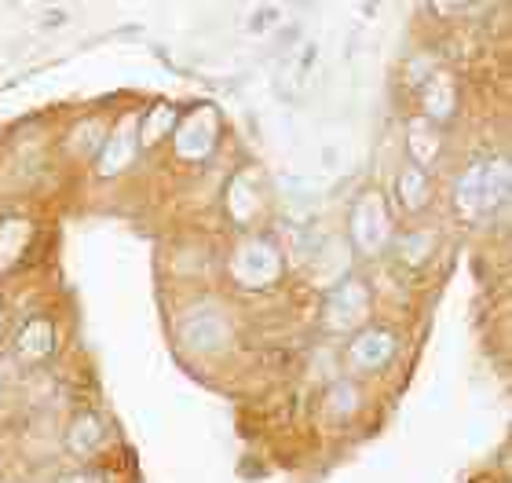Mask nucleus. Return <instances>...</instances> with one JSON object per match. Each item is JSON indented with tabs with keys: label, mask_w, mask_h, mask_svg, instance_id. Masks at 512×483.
<instances>
[{
	"label": "nucleus",
	"mask_w": 512,
	"mask_h": 483,
	"mask_svg": "<svg viewBox=\"0 0 512 483\" xmlns=\"http://www.w3.org/2000/svg\"><path fill=\"white\" fill-rule=\"evenodd\" d=\"M348 238H352V246L363 257H377V253L388 249L395 231H392V209H388L381 191H363L355 198L352 216H348Z\"/></svg>",
	"instance_id": "obj_2"
},
{
	"label": "nucleus",
	"mask_w": 512,
	"mask_h": 483,
	"mask_svg": "<svg viewBox=\"0 0 512 483\" xmlns=\"http://www.w3.org/2000/svg\"><path fill=\"white\" fill-rule=\"evenodd\" d=\"M0 341H4V301H0Z\"/></svg>",
	"instance_id": "obj_20"
},
{
	"label": "nucleus",
	"mask_w": 512,
	"mask_h": 483,
	"mask_svg": "<svg viewBox=\"0 0 512 483\" xmlns=\"http://www.w3.org/2000/svg\"><path fill=\"white\" fill-rule=\"evenodd\" d=\"M172 125H176L172 107H154L150 118H139V147H150V143H158L161 136H169Z\"/></svg>",
	"instance_id": "obj_18"
},
{
	"label": "nucleus",
	"mask_w": 512,
	"mask_h": 483,
	"mask_svg": "<svg viewBox=\"0 0 512 483\" xmlns=\"http://www.w3.org/2000/svg\"><path fill=\"white\" fill-rule=\"evenodd\" d=\"M395 194H399V205H403L406 213H421L428 205V194H432L428 172L417 169V165H403L399 176H395Z\"/></svg>",
	"instance_id": "obj_15"
},
{
	"label": "nucleus",
	"mask_w": 512,
	"mask_h": 483,
	"mask_svg": "<svg viewBox=\"0 0 512 483\" xmlns=\"http://www.w3.org/2000/svg\"><path fill=\"white\" fill-rule=\"evenodd\" d=\"M30 242H33V224L26 216H4L0 220V275L19 268Z\"/></svg>",
	"instance_id": "obj_13"
},
{
	"label": "nucleus",
	"mask_w": 512,
	"mask_h": 483,
	"mask_svg": "<svg viewBox=\"0 0 512 483\" xmlns=\"http://www.w3.org/2000/svg\"><path fill=\"white\" fill-rule=\"evenodd\" d=\"M103 440H107V432H103V421L96 414H77L66 429V451L77 458H92L103 447Z\"/></svg>",
	"instance_id": "obj_14"
},
{
	"label": "nucleus",
	"mask_w": 512,
	"mask_h": 483,
	"mask_svg": "<svg viewBox=\"0 0 512 483\" xmlns=\"http://www.w3.org/2000/svg\"><path fill=\"white\" fill-rule=\"evenodd\" d=\"M406 147H410V165H417V169H425L439 158V132L432 121L417 118L406 125Z\"/></svg>",
	"instance_id": "obj_16"
},
{
	"label": "nucleus",
	"mask_w": 512,
	"mask_h": 483,
	"mask_svg": "<svg viewBox=\"0 0 512 483\" xmlns=\"http://www.w3.org/2000/svg\"><path fill=\"white\" fill-rule=\"evenodd\" d=\"M55 483H110L103 473H96V469H74V473H63Z\"/></svg>",
	"instance_id": "obj_19"
},
{
	"label": "nucleus",
	"mask_w": 512,
	"mask_h": 483,
	"mask_svg": "<svg viewBox=\"0 0 512 483\" xmlns=\"http://www.w3.org/2000/svg\"><path fill=\"white\" fill-rule=\"evenodd\" d=\"M180 341L183 348H191V352H224L227 341H231V322L227 315L216 308V304H202V308H194V312L183 315L180 322Z\"/></svg>",
	"instance_id": "obj_4"
},
{
	"label": "nucleus",
	"mask_w": 512,
	"mask_h": 483,
	"mask_svg": "<svg viewBox=\"0 0 512 483\" xmlns=\"http://www.w3.org/2000/svg\"><path fill=\"white\" fill-rule=\"evenodd\" d=\"M11 352L22 366H41L55 355V322L48 315H30L11 337Z\"/></svg>",
	"instance_id": "obj_7"
},
{
	"label": "nucleus",
	"mask_w": 512,
	"mask_h": 483,
	"mask_svg": "<svg viewBox=\"0 0 512 483\" xmlns=\"http://www.w3.org/2000/svg\"><path fill=\"white\" fill-rule=\"evenodd\" d=\"M322 410H326V418L333 421H348L359 410V388L352 381H333L326 388V396H322Z\"/></svg>",
	"instance_id": "obj_17"
},
{
	"label": "nucleus",
	"mask_w": 512,
	"mask_h": 483,
	"mask_svg": "<svg viewBox=\"0 0 512 483\" xmlns=\"http://www.w3.org/2000/svg\"><path fill=\"white\" fill-rule=\"evenodd\" d=\"M136 154H139V118H125L103 136V147H99V158H96L99 176H118V172H125Z\"/></svg>",
	"instance_id": "obj_8"
},
{
	"label": "nucleus",
	"mask_w": 512,
	"mask_h": 483,
	"mask_svg": "<svg viewBox=\"0 0 512 483\" xmlns=\"http://www.w3.org/2000/svg\"><path fill=\"white\" fill-rule=\"evenodd\" d=\"M0 392H4V370H0Z\"/></svg>",
	"instance_id": "obj_21"
},
{
	"label": "nucleus",
	"mask_w": 512,
	"mask_h": 483,
	"mask_svg": "<svg viewBox=\"0 0 512 483\" xmlns=\"http://www.w3.org/2000/svg\"><path fill=\"white\" fill-rule=\"evenodd\" d=\"M227 268L242 290H264V286L282 279V253L267 238H246L235 246Z\"/></svg>",
	"instance_id": "obj_3"
},
{
	"label": "nucleus",
	"mask_w": 512,
	"mask_h": 483,
	"mask_svg": "<svg viewBox=\"0 0 512 483\" xmlns=\"http://www.w3.org/2000/svg\"><path fill=\"white\" fill-rule=\"evenodd\" d=\"M509 202V161L505 154H483L469 161L454 180V209L461 220H483Z\"/></svg>",
	"instance_id": "obj_1"
},
{
	"label": "nucleus",
	"mask_w": 512,
	"mask_h": 483,
	"mask_svg": "<svg viewBox=\"0 0 512 483\" xmlns=\"http://www.w3.org/2000/svg\"><path fill=\"white\" fill-rule=\"evenodd\" d=\"M388 249H392V257L399 268L406 271H421L432 260V253H436V231H406V235H395L392 242H388Z\"/></svg>",
	"instance_id": "obj_12"
},
{
	"label": "nucleus",
	"mask_w": 512,
	"mask_h": 483,
	"mask_svg": "<svg viewBox=\"0 0 512 483\" xmlns=\"http://www.w3.org/2000/svg\"><path fill=\"white\" fill-rule=\"evenodd\" d=\"M260 202H264V194H260V172L242 169L231 180V187H227V213L235 216L238 224H249L260 213Z\"/></svg>",
	"instance_id": "obj_11"
},
{
	"label": "nucleus",
	"mask_w": 512,
	"mask_h": 483,
	"mask_svg": "<svg viewBox=\"0 0 512 483\" xmlns=\"http://www.w3.org/2000/svg\"><path fill=\"white\" fill-rule=\"evenodd\" d=\"M417 92H421V103H425V121L439 125V121L454 118V107H458V88H454L450 74H443V70L428 74L425 81L417 85Z\"/></svg>",
	"instance_id": "obj_10"
},
{
	"label": "nucleus",
	"mask_w": 512,
	"mask_h": 483,
	"mask_svg": "<svg viewBox=\"0 0 512 483\" xmlns=\"http://www.w3.org/2000/svg\"><path fill=\"white\" fill-rule=\"evenodd\" d=\"M395 352H399V341H395L392 330H384V326H363V330L352 337L348 359H352L359 370H384V366L395 359Z\"/></svg>",
	"instance_id": "obj_9"
},
{
	"label": "nucleus",
	"mask_w": 512,
	"mask_h": 483,
	"mask_svg": "<svg viewBox=\"0 0 512 483\" xmlns=\"http://www.w3.org/2000/svg\"><path fill=\"white\" fill-rule=\"evenodd\" d=\"M216 140H220V121H216L213 107H194L187 118L176 125V154L183 161H205L216 151Z\"/></svg>",
	"instance_id": "obj_6"
},
{
	"label": "nucleus",
	"mask_w": 512,
	"mask_h": 483,
	"mask_svg": "<svg viewBox=\"0 0 512 483\" xmlns=\"http://www.w3.org/2000/svg\"><path fill=\"white\" fill-rule=\"evenodd\" d=\"M370 312V286L363 279H344L322 304V326L333 333L355 330Z\"/></svg>",
	"instance_id": "obj_5"
}]
</instances>
